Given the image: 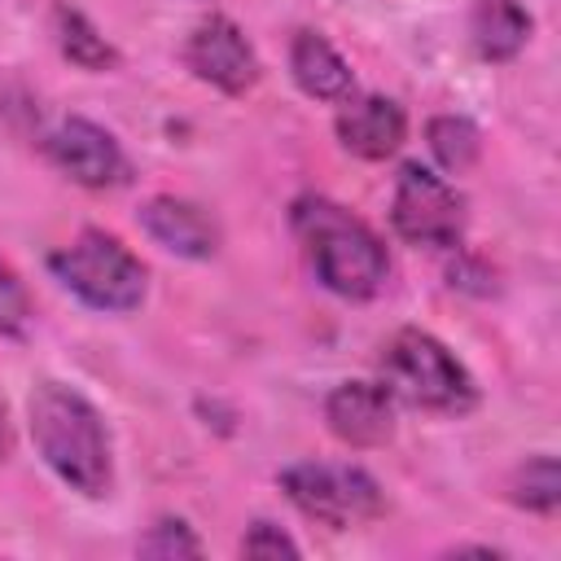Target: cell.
<instances>
[{
	"label": "cell",
	"instance_id": "obj_1",
	"mask_svg": "<svg viewBox=\"0 0 561 561\" xmlns=\"http://www.w3.org/2000/svg\"><path fill=\"white\" fill-rule=\"evenodd\" d=\"M31 434L44 456V465L75 491L83 495H105L110 486V438L96 416V408L61 386V381H39L31 390Z\"/></svg>",
	"mask_w": 561,
	"mask_h": 561
},
{
	"label": "cell",
	"instance_id": "obj_2",
	"mask_svg": "<svg viewBox=\"0 0 561 561\" xmlns=\"http://www.w3.org/2000/svg\"><path fill=\"white\" fill-rule=\"evenodd\" d=\"M294 232L302 237L307 259L324 289H333L342 298H373L381 289V280L390 272L386 245L351 210L333 206L329 197H298Z\"/></svg>",
	"mask_w": 561,
	"mask_h": 561
},
{
	"label": "cell",
	"instance_id": "obj_3",
	"mask_svg": "<svg viewBox=\"0 0 561 561\" xmlns=\"http://www.w3.org/2000/svg\"><path fill=\"white\" fill-rule=\"evenodd\" d=\"M381 386L430 412H469L478 403V386L469 368L425 329H399L381 346Z\"/></svg>",
	"mask_w": 561,
	"mask_h": 561
},
{
	"label": "cell",
	"instance_id": "obj_4",
	"mask_svg": "<svg viewBox=\"0 0 561 561\" xmlns=\"http://www.w3.org/2000/svg\"><path fill=\"white\" fill-rule=\"evenodd\" d=\"M53 276L96 311H136L145 298V263L110 232L88 228L48 259Z\"/></svg>",
	"mask_w": 561,
	"mask_h": 561
},
{
	"label": "cell",
	"instance_id": "obj_5",
	"mask_svg": "<svg viewBox=\"0 0 561 561\" xmlns=\"http://www.w3.org/2000/svg\"><path fill=\"white\" fill-rule=\"evenodd\" d=\"M390 224L403 241L412 245H434L447 250L465 232V202L460 193L434 175L421 162H403L394 175V202H390Z\"/></svg>",
	"mask_w": 561,
	"mask_h": 561
},
{
	"label": "cell",
	"instance_id": "obj_6",
	"mask_svg": "<svg viewBox=\"0 0 561 561\" xmlns=\"http://www.w3.org/2000/svg\"><path fill=\"white\" fill-rule=\"evenodd\" d=\"M280 486L307 517H316L324 526H337V530L351 526V522L377 517L381 504H386L377 482L355 465H316V460L289 465L280 473Z\"/></svg>",
	"mask_w": 561,
	"mask_h": 561
},
{
	"label": "cell",
	"instance_id": "obj_7",
	"mask_svg": "<svg viewBox=\"0 0 561 561\" xmlns=\"http://www.w3.org/2000/svg\"><path fill=\"white\" fill-rule=\"evenodd\" d=\"M184 61H188V70L202 83H210V88H219L228 96H241L259 79V57H254L250 39L224 13H210V18H202L193 26L188 48H184Z\"/></svg>",
	"mask_w": 561,
	"mask_h": 561
},
{
	"label": "cell",
	"instance_id": "obj_8",
	"mask_svg": "<svg viewBox=\"0 0 561 561\" xmlns=\"http://www.w3.org/2000/svg\"><path fill=\"white\" fill-rule=\"evenodd\" d=\"M48 153L83 188H118L131 175L127 153L118 149V140L105 127H96L92 118H66L48 136Z\"/></svg>",
	"mask_w": 561,
	"mask_h": 561
},
{
	"label": "cell",
	"instance_id": "obj_9",
	"mask_svg": "<svg viewBox=\"0 0 561 561\" xmlns=\"http://www.w3.org/2000/svg\"><path fill=\"white\" fill-rule=\"evenodd\" d=\"M329 430L351 447H381L394 434V394L381 381H342L324 399Z\"/></svg>",
	"mask_w": 561,
	"mask_h": 561
},
{
	"label": "cell",
	"instance_id": "obj_10",
	"mask_svg": "<svg viewBox=\"0 0 561 561\" xmlns=\"http://www.w3.org/2000/svg\"><path fill=\"white\" fill-rule=\"evenodd\" d=\"M140 228L171 254L180 259H210L219 250V224L197 206V202H184V197H149L140 206Z\"/></svg>",
	"mask_w": 561,
	"mask_h": 561
},
{
	"label": "cell",
	"instance_id": "obj_11",
	"mask_svg": "<svg viewBox=\"0 0 561 561\" xmlns=\"http://www.w3.org/2000/svg\"><path fill=\"white\" fill-rule=\"evenodd\" d=\"M408 136V118H403V105L390 101V96H355L342 114H337V140L342 149H351L355 158H390Z\"/></svg>",
	"mask_w": 561,
	"mask_h": 561
},
{
	"label": "cell",
	"instance_id": "obj_12",
	"mask_svg": "<svg viewBox=\"0 0 561 561\" xmlns=\"http://www.w3.org/2000/svg\"><path fill=\"white\" fill-rule=\"evenodd\" d=\"M289 70H294V83L316 101H351V92H355L351 66L342 61V53L320 31H298L294 35Z\"/></svg>",
	"mask_w": 561,
	"mask_h": 561
},
{
	"label": "cell",
	"instance_id": "obj_13",
	"mask_svg": "<svg viewBox=\"0 0 561 561\" xmlns=\"http://www.w3.org/2000/svg\"><path fill=\"white\" fill-rule=\"evenodd\" d=\"M530 39V13L522 0H473V48L486 61H513Z\"/></svg>",
	"mask_w": 561,
	"mask_h": 561
},
{
	"label": "cell",
	"instance_id": "obj_14",
	"mask_svg": "<svg viewBox=\"0 0 561 561\" xmlns=\"http://www.w3.org/2000/svg\"><path fill=\"white\" fill-rule=\"evenodd\" d=\"M53 35H57V48L61 57H70L79 70H114L118 66V53L114 44L79 13V9H53Z\"/></svg>",
	"mask_w": 561,
	"mask_h": 561
},
{
	"label": "cell",
	"instance_id": "obj_15",
	"mask_svg": "<svg viewBox=\"0 0 561 561\" xmlns=\"http://www.w3.org/2000/svg\"><path fill=\"white\" fill-rule=\"evenodd\" d=\"M425 140H430V153L438 158V167L451 171V175L469 171V167L478 162V149H482L478 127H473L469 118H460V114H438V118H430Z\"/></svg>",
	"mask_w": 561,
	"mask_h": 561
},
{
	"label": "cell",
	"instance_id": "obj_16",
	"mask_svg": "<svg viewBox=\"0 0 561 561\" xmlns=\"http://www.w3.org/2000/svg\"><path fill=\"white\" fill-rule=\"evenodd\" d=\"M561 500V469L552 456H530L517 473H513V504L530 508V513H557Z\"/></svg>",
	"mask_w": 561,
	"mask_h": 561
},
{
	"label": "cell",
	"instance_id": "obj_17",
	"mask_svg": "<svg viewBox=\"0 0 561 561\" xmlns=\"http://www.w3.org/2000/svg\"><path fill=\"white\" fill-rule=\"evenodd\" d=\"M140 552H145V557H197L202 543H197V535H193L180 517H162V522H153L149 535L140 539Z\"/></svg>",
	"mask_w": 561,
	"mask_h": 561
},
{
	"label": "cell",
	"instance_id": "obj_18",
	"mask_svg": "<svg viewBox=\"0 0 561 561\" xmlns=\"http://www.w3.org/2000/svg\"><path fill=\"white\" fill-rule=\"evenodd\" d=\"M31 320V298L26 285L9 263H0V333H22Z\"/></svg>",
	"mask_w": 561,
	"mask_h": 561
},
{
	"label": "cell",
	"instance_id": "obj_19",
	"mask_svg": "<svg viewBox=\"0 0 561 561\" xmlns=\"http://www.w3.org/2000/svg\"><path fill=\"white\" fill-rule=\"evenodd\" d=\"M241 552H245V557H298V543H294L280 526H272V522H254L250 535L241 539Z\"/></svg>",
	"mask_w": 561,
	"mask_h": 561
},
{
	"label": "cell",
	"instance_id": "obj_20",
	"mask_svg": "<svg viewBox=\"0 0 561 561\" xmlns=\"http://www.w3.org/2000/svg\"><path fill=\"white\" fill-rule=\"evenodd\" d=\"M9 447H13V430H9V416H4V403H0V460H9Z\"/></svg>",
	"mask_w": 561,
	"mask_h": 561
}]
</instances>
